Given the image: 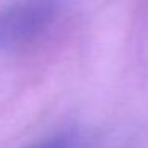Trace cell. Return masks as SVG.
I'll list each match as a JSON object with an SVG mask.
<instances>
[{"mask_svg": "<svg viewBox=\"0 0 148 148\" xmlns=\"http://www.w3.org/2000/svg\"><path fill=\"white\" fill-rule=\"evenodd\" d=\"M29 148H73V143L70 140H67V138L58 137V138H49V140L37 143V145L29 147Z\"/></svg>", "mask_w": 148, "mask_h": 148, "instance_id": "cell-2", "label": "cell"}, {"mask_svg": "<svg viewBox=\"0 0 148 148\" xmlns=\"http://www.w3.org/2000/svg\"><path fill=\"white\" fill-rule=\"evenodd\" d=\"M64 0H13L0 10V49L13 51L40 42L58 24Z\"/></svg>", "mask_w": 148, "mask_h": 148, "instance_id": "cell-1", "label": "cell"}]
</instances>
